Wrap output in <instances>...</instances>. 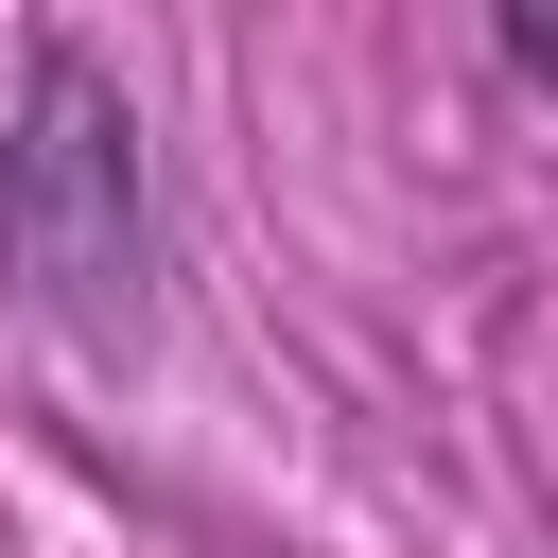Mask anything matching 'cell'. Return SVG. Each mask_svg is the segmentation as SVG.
I'll list each match as a JSON object with an SVG mask.
<instances>
[{
  "instance_id": "1",
  "label": "cell",
  "mask_w": 558,
  "mask_h": 558,
  "mask_svg": "<svg viewBox=\"0 0 558 558\" xmlns=\"http://www.w3.org/2000/svg\"><path fill=\"white\" fill-rule=\"evenodd\" d=\"M0 279L70 331V349H140L157 331V174H140V105L52 35L17 70L0 122Z\"/></svg>"
},
{
  "instance_id": "2",
  "label": "cell",
  "mask_w": 558,
  "mask_h": 558,
  "mask_svg": "<svg viewBox=\"0 0 558 558\" xmlns=\"http://www.w3.org/2000/svg\"><path fill=\"white\" fill-rule=\"evenodd\" d=\"M488 52H506L523 87H558V17H541V0H506V17H488Z\"/></svg>"
}]
</instances>
